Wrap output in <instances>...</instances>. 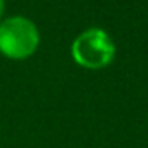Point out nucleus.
I'll return each mask as SVG.
<instances>
[{
  "mask_svg": "<svg viewBox=\"0 0 148 148\" xmlns=\"http://www.w3.org/2000/svg\"><path fill=\"white\" fill-rule=\"evenodd\" d=\"M40 42L35 23L23 16H12L0 23V52L11 59L30 58Z\"/></svg>",
  "mask_w": 148,
  "mask_h": 148,
  "instance_id": "obj_1",
  "label": "nucleus"
},
{
  "mask_svg": "<svg viewBox=\"0 0 148 148\" xmlns=\"http://www.w3.org/2000/svg\"><path fill=\"white\" fill-rule=\"evenodd\" d=\"M71 56L77 64L98 70L108 66L115 58V45L106 32L91 28L80 33L71 44Z\"/></svg>",
  "mask_w": 148,
  "mask_h": 148,
  "instance_id": "obj_2",
  "label": "nucleus"
},
{
  "mask_svg": "<svg viewBox=\"0 0 148 148\" xmlns=\"http://www.w3.org/2000/svg\"><path fill=\"white\" fill-rule=\"evenodd\" d=\"M4 5H5V0H0V18L4 14Z\"/></svg>",
  "mask_w": 148,
  "mask_h": 148,
  "instance_id": "obj_3",
  "label": "nucleus"
}]
</instances>
